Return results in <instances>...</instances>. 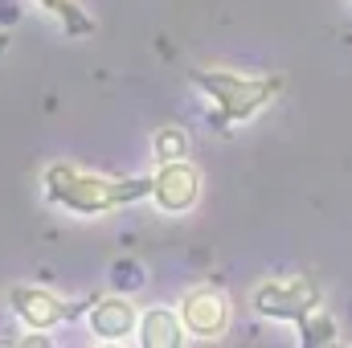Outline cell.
I'll use <instances>...</instances> for the list:
<instances>
[{"label": "cell", "instance_id": "obj_7", "mask_svg": "<svg viewBox=\"0 0 352 348\" xmlns=\"http://www.w3.org/2000/svg\"><path fill=\"white\" fill-rule=\"evenodd\" d=\"M135 324H140V307L131 303V295H123V291L90 295L87 332L98 345H127V340H135Z\"/></svg>", "mask_w": 352, "mask_h": 348}, {"label": "cell", "instance_id": "obj_11", "mask_svg": "<svg viewBox=\"0 0 352 348\" xmlns=\"http://www.w3.org/2000/svg\"><path fill=\"white\" fill-rule=\"evenodd\" d=\"M152 152H156V164H164V160H184L188 156V131L184 127H160L156 135H152Z\"/></svg>", "mask_w": 352, "mask_h": 348}, {"label": "cell", "instance_id": "obj_4", "mask_svg": "<svg viewBox=\"0 0 352 348\" xmlns=\"http://www.w3.org/2000/svg\"><path fill=\"white\" fill-rule=\"evenodd\" d=\"M254 312L278 324L303 320L311 307H320V283L311 274H291V279H266L254 287Z\"/></svg>", "mask_w": 352, "mask_h": 348}, {"label": "cell", "instance_id": "obj_12", "mask_svg": "<svg viewBox=\"0 0 352 348\" xmlns=\"http://www.w3.org/2000/svg\"><path fill=\"white\" fill-rule=\"evenodd\" d=\"M111 283H115V291L131 295V291L144 283V270H140L131 259H123V262H115V266H111Z\"/></svg>", "mask_w": 352, "mask_h": 348}, {"label": "cell", "instance_id": "obj_9", "mask_svg": "<svg viewBox=\"0 0 352 348\" xmlns=\"http://www.w3.org/2000/svg\"><path fill=\"white\" fill-rule=\"evenodd\" d=\"M33 4L41 12H50V17H58V25H62L66 37H90L94 33V17L78 0H33Z\"/></svg>", "mask_w": 352, "mask_h": 348}, {"label": "cell", "instance_id": "obj_6", "mask_svg": "<svg viewBox=\"0 0 352 348\" xmlns=\"http://www.w3.org/2000/svg\"><path fill=\"white\" fill-rule=\"evenodd\" d=\"M201 168L184 156V160H164L156 173H152V188H148V201L160 209V213H188L197 209L201 201Z\"/></svg>", "mask_w": 352, "mask_h": 348}, {"label": "cell", "instance_id": "obj_5", "mask_svg": "<svg viewBox=\"0 0 352 348\" xmlns=\"http://www.w3.org/2000/svg\"><path fill=\"white\" fill-rule=\"evenodd\" d=\"M176 316H180L188 340H221L234 324V303L217 287H192V291H184Z\"/></svg>", "mask_w": 352, "mask_h": 348}, {"label": "cell", "instance_id": "obj_1", "mask_svg": "<svg viewBox=\"0 0 352 348\" xmlns=\"http://www.w3.org/2000/svg\"><path fill=\"white\" fill-rule=\"evenodd\" d=\"M152 188V176H107V173H90L78 168L70 160L50 164L41 176V193L50 205L74 213V217H102L115 213L123 205L144 201Z\"/></svg>", "mask_w": 352, "mask_h": 348}, {"label": "cell", "instance_id": "obj_2", "mask_svg": "<svg viewBox=\"0 0 352 348\" xmlns=\"http://www.w3.org/2000/svg\"><path fill=\"white\" fill-rule=\"evenodd\" d=\"M188 78H192V87L213 102V115H217V123H226V127L263 115L266 107L283 94V78H278V74H258V78H250V74H234V70H221V66H217V70H192Z\"/></svg>", "mask_w": 352, "mask_h": 348}, {"label": "cell", "instance_id": "obj_8", "mask_svg": "<svg viewBox=\"0 0 352 348\" xmlns=\"http://www.w3.org/2000/svg\"><path fill=\"white\" fill-rule=\"evenodd\" d=\"M135 345L140 348H180V345H188V332H184V324H180V316L173 307H148V312H140Z\"/></svg>", "mask_w": 352, "mask_h": 348}, {"label": "cell", "instance_id": "obj_10", "mask_svg": "<svg viewBox=\"0 0 352 348\" xmlns=\"http://www.w3.org/2000/svg\"><path fill=\"white\" fill-rule=\"evenodd\" d=\"M295 332H299V345L303 348H324L336 345V320L320 307H311L303 320H295Z\"/></svg>", "mask_w": 352, "mask_h": 348}, {"label": "cell", "instance_id": "obj_3", "mask_svg": "<svg viewBox=\"0 0 352 348\" xmlns=\"http://www.w3.org/2000/svg\"><path fill=\"white\" fill-rule=\"evenodd\" d=\"M87 303H70L66 295H58V291H50V287H29V283H16V287H8V312L25 324V328H33V332H54V328H62L66 320H78V316H87Z\"/></svg>", "mask_w": 352, "mask_h": 348}, {"label": "cell", "instance_id": "obj_13", "mask_svg": "<svg viewBox=\"0 0 352 348\" xmlns=\"http://www.w3.org/2000/svg\"><path fill=\"white\" fill-rule=\"evenodd\" d=\"M4 50H8V33H0V54H4Z\"/></svg>", "mask_w": 352, "mask_h": 348}]
</instances>
